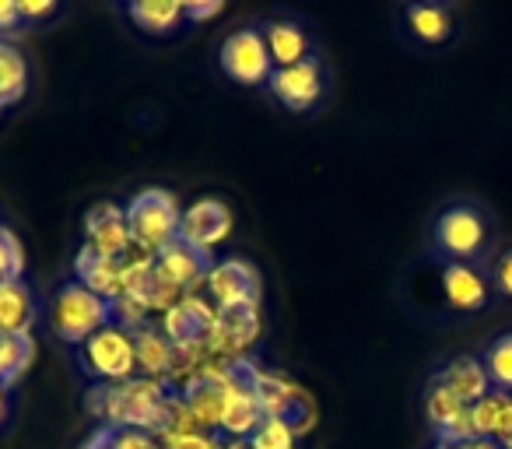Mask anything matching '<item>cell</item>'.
I'll use <instances>...</instances> for the list:
<instances>
[{
    "label": "cell",
    "instance_id": "obj_1",
    "mask_svg": "<svg viewBox=\"0 0 512 449\" xmlns=\"http://www.w3.org/2000/svg\"><path fill=\"white\" fill-rule=\"evenodd\" d=\"M428 246H432V257L442 264L488 267L502 246L495 211L474 197L446 200L428 225Z\"/></svg>",
    "mask_w": 512,
    "mask_h": 449
},
{
    "label": "cell",
    "instance_id": "obj_2",
    "mask_svg": "<svg viewBox=\"0 0 512 449\" xmlns=\"http://www.w3.org/2000/svg\"><path fill=\"white\" fill-rule=\"evenodd\" d=\"M130 225V239H134V250L151 253L165 250L169 243L179 239V221H183V207H179L176 193L162 190V186H148V190L134 193V197L123 204Z\"/></svg>",
    "mask_w": 512,
    "mask_h": 449
},
{
    "label": "cell",
    "instance_id": "obj_3",
    "mask_svg": "<svg viewBox=\"0 0 512 449\" xmlns=\"http://www.w3.org/2000/svg\"><path fill=\"white\" fill-rule=\"evenodd\" d=\"M113 323V306L106 299H99L95 292H88L78 281L60 285V292L53 295L50 306V327L60 341L67 344H85L88 337H95L102 327Z\"/></svg>",
    "mask_w": 512,
    "mask_h": 449
},
{
    "label": "cell",
    "instance_id": "obj_4",
    "mask_svg": "<svg viewBox=\"0 0 512 449\" xmlns=\"http://www.w3.org/2000/svg\"><path fill=\"white\" fill-rule=\"evenodd\" d=\"M435 288H439V302L453 320H474L484 309L495 306V292H491L488 267L474 264H442L435 274Z\"/></svg>",
    "mask_w": 512,
    "mask_h": 449
},
{
    "label": "cell",
    "instance_id": "obj_5",
    "mask_svg": "<svg viewBox=\"0 0 512 449\" xmlns=\"http://www.w3.org/2000/svg\"><path fill=\"white\" fill-rule=\"evenodd\" d=\"M214 327H218V306L207 295H186L162 316V330L179 355H207L211 358Z\"/></svg>",
    "mask_w": 512,
    "mask_h": 449
},
{
    "label": "cell",
    "instance_id": "obj_6",
    "mask_svg": "<svg viewBox=\"0 0 512 449\" xmlns=\"http://www.w3.org/2000/svg\"><path fill=\"white\" fill-rule=\"evenodd\" d=\"M81 365L88 376H95L99 383H123V379L137 376V351H134V334L120 323H109L95 337H88L81 344Z\"/></svg>",
    "mask_w": 512,
    "mask_h": 449
},
{
    "label": "cell",
    "instance_id": "obj_7",
    "mask_svg": "<svg viewBox=\"0 0 512 449\" xmlns=\"http://www.w3.org/2000/svg\"><path fill=\"white\" fill-rule=\"evenodd\" d=\"M400 22L411 46L428 53H442L463 39V18L453 4H407L400 8Z\"/></svg>",
    "mask_w": 512,
    "mask_h": 449
},
{
    "label": "cell",
    "instance_id": "obj_8",
    "mask_svg": "<svg viewBox=\"0 0 512 449\" xmlns=\"http://www.w3.org/2000/svg\"><path fill=\"white\" fill-rule=\"evenodd\" d=\"M176 393L186 411H190V418L197 421L204 432L221 428L225 407H228V400H232V386H228L221 365L211 362V365H204V369H197L193 376H186L183 383L176 386Z\"/></svg>",
    "mask_w": 512,
    "mask_h": 449
},
{
    "label": "cell",
    "instance_id": "obj_9",
    "mask_svg": "<svg viewBox=\"0 0 512 449\" xmlns=\"http://www.w3.org/2000/svg\"><path fill=\"white\" fill-rule=\"evenodd\" d=\"M260 407H264L267 418L274 421H285L295 435H306L313 432L316 425V400L302 390L295 379L281 376V372H264L260 379Z\"/></svg>",
    "mask_w": 512,
    "mask_h": 449
},
{
    "label": "cell",
    "instance_id": "obj_10",
    "mask_svg": "<svg viewBox=\"0 0 512 449\" xmlns=\"http://www.w3.org/2000/svg\"><path fill=\"white\" fill-rule=\"evenodd\" d=\"M207 299L218 309H232V306H260V295H264V281L249 260L242 257H228L218 260L211 267L204 281Z\"/></svg>",
    "mask_w": 512,
    "mask_h": 449
},
{
    "label": "cell",
    "instance_id": "obj_11",
    "mask_svg": "<svg viewBox=\"0 0 512 449\" xmlns=\"http://www.w3.org/2000/svg\"><path fill=\"white\" fill-rule=\"evenodd\" d=\"M221 71L239 85H264L274 74V60L267 53L264 32L239 29L221 43Z\"/></svg>",
    "mask_w": 512,
    "mask_h": 449
},
{
    "label": "cell",
    "instance_id": "obj_12",
    "mask_svg": "<svg viewBox=\"0 0 512 449\" xmlns=\"http://www.w3.org/2000/svg\"><path fill=\"white\" fill-rule=\"evenodd\" d=\"M232 207L221 197H200L190 207H183V221H179V243L193 246L200 253H211L232 236Z\"/></svg>",
    "mask_w": 512,
    "mask_h": 449
},
{
    "label": "cell",
    "instance_id": "obj_13",
    "mask_svg": "<svg viewBox=\"0 0 512 449\" xmlns=\"http://www.w3.org/2000/svg\"><path fill=\"white\" fill-rule=\"evenodd\" d=\"M264 334V316L260 306H232L218 309V327H214L211 341V362H232V358H246L249 348Z\"/></svg>",
    "mask_w": 512,
    "mask_h": 449
},
{
    "label": "cell",
    "instance_id": "obj_14",
    "mask_svg": "<svg viewBox=\"0 0 512 449\" xmlns=\"http://www.w3.org/2000/svg\"><path fill=\"white\" fill-rule=\"evenodd\" d=\"M85 246L109 260H127L134 253V239H130L127 211L113 200H102L85 214Z\"/></svg>",
    "mask_w": 512,
    "mask_h": 449
},
{
    "label": "cell",
    "instance_id": "obj_15",
    "mask_svg": "<svg viewBox=\"0 0 512 449\" xmlns=\"http://www.w3.org/2000/svg\"><path fill=\"white\" fill-rule=\"evenodd\" d=\"M211 267H214V260H211V253H200V250H193V246H186V243H169L165 250H158L155 253V271H158V278L165 281L169 288H176L179 295H197V288L207 281V274H211Z\"/></svg>",
    "mask_w": 512,
    "mask_h": 449
},
{
    "label": "cell",
    "instance_id": "obj_16",
    "mask_svg": "<svg viewBox=\"0 0 512 449\" xmlns=\"http://www.w3.org/2000/svg\"><path fill=\"white\" fill-rule=\"evenodd\" d=\"M271 92L285 102L292 113H306L323 99V67L320 60H302L295 67H281L271 74Z\"/></svg>",
    "mask_w": 512,
    "mask_h": 449
},
{
    "label": "cell",
    "instance_id": "obj_17",
    "mask_svg": "<svg viewBox=\"0 0 512 449\" xmlns=\"http://www.w3.org/2000/svg\"><path fill=\"white\" fill-rule=\"evenodd\" d=\"M432 383L442 386V390H449L460 404H467V407H474L477 400L491 393V383H488V376H484V365L477 355L449 358V362L432 376Z\"/></svg>",
    "mask_w": 512,
    "mask_h": 449
},
{
    "label": "cell",
    "instance_id": "obj_18",
    "mask_svg": "<svg viewBox=\"0 0 512 449\" xmlns=\"http://www.w3.org/2000/svg\"><path fill=\"white\" fill-rule=\"evenodd\" d=\"M134 334V351H137V372L144 379H158V383L169 386L172 365H176V348L165 337L162 323H141Z\"/></svg>",
    "mask_w": 512,
    "mask_h": 449
},
{
    "label": "cell",
    "instance_id": "obj_19",
    "mask_svg": "<svg viewBox=\"0 0 512 449\" xmlns=\"http://www.w3.org/2000/svg\"><path fill=\"white\" fill-rule=\"evenodd\" d=\"M74 281L113 306V302L123 295V264L120 260H109V257H102V253H95L92 246H81L78 257H74Z\"/></svg>",
    "mask_w": 512,
    "mask_h": 449
},
{
    "label": "cell",
    "instance_id": "obj_20",
    "mask_svg": "<svg viewBox=\"0 0 512 449\" xmlns=\"http://www.w3.org/2000/svg\"><path fill=\"white\" fill-rule=\"evenodd\" d=\"M36 295L25 281L0 285V334H32L36 327Z\"/></svg>",
    "mask_w": 512,
    "mask_h": 449
},
{
    "label": "cell",
    "instance_id": "obj_21",
    "mask_svg": "<svg viewBox=\"0 0 512 449\" xmlns=\"http://www.w3.org/2000/svg\"><path fill=\"white\" fill-rule=\"evenodd\" d=\"M477 358H481L484 376H488L491 390L509 393V397H512V327L491 334L488 341L481 344Z\"/></svg>",
    "mask_w": 512,
    "mask_h": 449
},
{
    "label": "cell",
    "instance_id": "obj_22",
    "mask_svg": "<svg viewBox=\"0 0 512 449\" xmlns=\"http://www.w3.org/2000/svg\"><path fill=\"white\" fill-rule=\"evenodd\" d=\"M267 53H271L274 67H295L302 60H309V36L302 32V25L295 22H271L264 32Z\"/></svg>",
    "mask_w": 512,
    "mask_h": 449
},
{
    "label": "cell",
    "instance_id": "obj_23",
    "mask_svg": "<svg viewBox=\"0 0 512 449\" xmlns=\"http://www.w3.org/2000/svg\"><path fill=\"white\" fill-rule=\"evenodd\" d=\"M470 418H474V432L481 439H505L512 432V397L491 390L488 397H481L470 407Z\"/></svg>",
    "mask_w": 512,
    "mask_h": 449
},
{
    "label": "cell",
    "instance_id": "obj_24",
    "mask_svg": "<svg viewBox=\"0 0 512 449\" xmlns=\"http://www.w3.org/2000/svg\"><path fill=\"white\" fill-rule=\"evenodd\" d=\"M264 421H267V414H264V407H260V397H256V393H232L218 432H225L228 439L249 442Z\"/></svg>",
    "mask_w": 512,
    "mask_h": 449
},
{
    "label": "cell",
    "instance_id": "obj_25",
    "mask_svg": "<svg viewBox=\"0 0 512 449\" xmlns=\"http://www.w3.org/2000/svg\"><path fill=\"white\" fill-rule=\"evenodd\" d=\"M127 15L148 36H165V32H172L186 18L179 0H134V4H127Z\"/></svg>",
    "mask_w": 512,
    "mask_h": 449
},
{
    "label": "cell",
    "instance_id": "obj_26",
    "mask_svg": "<svg viewBox=\"0 0 512 449\" xmlns=\"http://www.w3.org/2000/svg\"><path fill=\"white\" fill-rule=\"evenodd\" d=\"M36 362V337L32 334H0V383L15 386Z\"/></svg>",
    "mask_w": 512,
    "mask_h": 449
},
{
    "label": "cell",
    "instance_id": "obj_27",
    "mask_svg": "<svg viewBox=\"0 0 512 449\" xmlns=\"http://www.w3.org/2000/svg\"><path fill=\"white\" fill-rule=\"evenodd\" d=\"M25 85H29V64H25L22 50L8 39H0V109L22 99Z\"/></svg>",
    "mask_w": 512,
    "mask_h": 449
},
{
    "label": "cell",
    "instance_id": "obj_28",
    "mask_svg": "<svg viewBox=\"0 0 512 449\" xmlns=\"http://www.w3.org/2000/svg\"><path fill=\"white\" fill-rule=\"evenodd\" d=\"M463 411H467V404H460V400H456L449 390H442V386L428 383L425 414H428V421H432V432H442L446 425H453V421L460 418Z\"/></svg>",
    "mask_w": 512,
    "mask_h": 449
},
{
    "label": "cell",
    "instance_id": "obj_29",
    "mask_svg": "<svg viewBox=\"0 0 512 449\" xmlns=\"http://www.w3.org/2000/svg\"><path fill=\"white\" fill-rule=\"evenodd\" d=\"M25 278V246L11 229L0 225V285Z\"/></svg>",
    "mask_w": 512,
    "mask_h": 449
},
{
    "label": "cell",
    "instance_id": "obj_30",
    "mask_svg": "<svg viewBox=\"0 0 512 449\" xmlns=\"http://www.w3.org/2000/svg\"><path fill=\"white\" fill-rule=\"evenodd\" d=\"M488 281H491V292H495V302H509L512 306V239L498 246V253L491 257Z\"/></svg>",
    "mask_w": 512,
    "mask_h": 449
},
{
    "label": "cell",
    "instance_id": "obj_31",
    "mask_svg": "<svg viewBox=\"0 0 512 449\" xmlns=\"http://www.w3.org/2000/svg\"><path fill=\"white\" fill-rule=\"evenodd\" d=\"M295 439L299 435L285 425V421H274L267 418L264 425L256 428L253 439H249V449H295Z\"/></svg>",
    "mask_w": 512,
    "mask_h": 449
},
{
    "label": "cell",
    "instance_id": "obj_32",
    "mask_svg": "<svg viewBox=\"0 0 512 449\" xmlns=\"http://www.w3.org/2000/svg\"><path fill=\"white\" fill-rule=\"evenodd\" d=\"M221 11H225V4H221V0H207V4L193 0V4H183V15L190 18V22H207V18H218Z\"/></svg>",
    "mask_w": 512,
    "mask_h": 449
},
{
    "label": "cell",
    "instance_id": "obj_33",
    "mask_svg": "<svg viewBox=\"0 0 512 449\" xmlns=\"http://www.w3.org/2000/svg\"><path fill=\"white\" fill-rule=\"evenodd\" d=\"M57 11V4H50V0H18V15H22V22H36V18H46Z\"/></svg>",
    "mask_w": 512,
    "mask_h": 449
},
{
    "label": "cell",
    "instance_id": "obj_34",
    "mask_svg": "<svg viewBox=\"0 0 512 449\" xmlns=\"http://www.w3.org/2000/svg\"><path fill=\"white\" fill-rule=\"evenodd\" d=\"M18 25H22L18 0H0V36H4V32H15Z\"/></svg>",
    "mask_w": 512,
    "mask_h": 449
},
{
    "label": "cell",
    "instance_id": "obj_35",
    "mask_svg": "<svg viewBox=\"0 0 512 449\" xmlns=\"http://www.w3.org/2000/svg\"><path fill=\"white\" fill-rule=\"evenodd\" d=\"M456 449H502V446H498L495 439H481V435H477V439L463 442V446H456Z\"/></svg>",
    "mask_w": 512,
    "mask_h": 449
},
{
    "label": "cell",
    "instance_id": "obj_36",
    "mask_svg": "<svg viewBox=\"0 0 512 449\" xmlns=\"http://www.w3.org/2000/svg\"><path fill=\"white\" fill-rule=\"evenodd\" d=\"M4 414H8V386L0 383V421H4Z\"/></svg>",
    "mask_w": 512,
    "mask_h": 449
},
{
    "label": "cell",
    "instance_id": "obj_37",
    "mask_svg": "<svg viewBox=\"0 0 512 449\" xmlns=\"http://www.w3.org/2000/svg\"><path fill=\"white\" fill-rule=\"evenodd\" d=\"M498 446H502V449H512V432L505 435V439H498Z\"/></svg>",
    "mask_w": 512,
    "mask_h": 449
},
{
    "label": "cell",
    "instance_id": "obj_38",
    "mask_svg": "<svg viewBox=\"0 0 512 449\" xmlns=\"http://www.w3.org/2000/svg\"><path fill=\"white\" fill-rule=\"evenodd\" d=\"M435 449H446V446H435Z\"/></svg>",
    "mask_w": 512,
    "mask_h": 449
},
{
    "label": "cell",
    "instance_id": "obj_39",
    "mask_svg": "<svg viewBox=\"0 0 512 449\" xmlns=\"http://www.w3.org/2000/svg\"><path fill=\"white\" fill-rule=\"evenodd\" d=\"M0 113H4V109H0Z\"/></svg>",
    "mask_w": 512,
    "mask_h": 449
}]
</instances>
